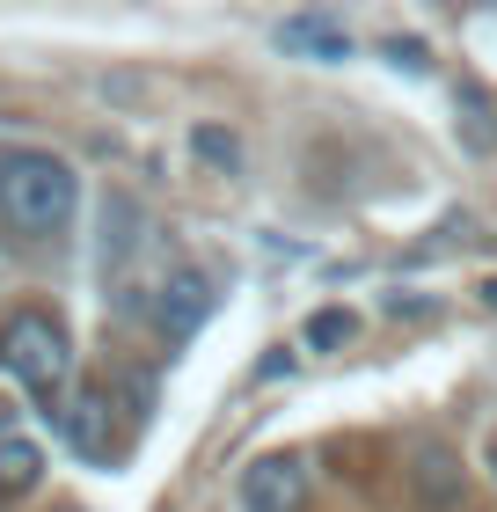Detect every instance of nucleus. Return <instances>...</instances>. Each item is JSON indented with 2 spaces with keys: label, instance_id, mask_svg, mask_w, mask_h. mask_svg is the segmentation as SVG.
I'll return each mask as SVG.
<instances>
[{
  "label": "nucleus",
  "instance_id": "nucleus-1",
  "mask_svg": "<svg viewBox=\"0 0 497 512\" xmlns=\"http://www.w3.org/2000/svg\"><path fill=\"white\" fill-rule=\"evenodd\" d=\"M74 198V169L52 147H0V220L15 235H66Z\"/></svg>",
  "mask_w": 497,
  "mask_h": 512
},
{
  "label": "nucleus",
  "instance_id": "nucleus-2",
  "mask_svg": "<svg viewBox=\"0 0 497 512\" xmlns=\"http://www.w3.org/2000/svg\"><path fill=\"white\" fill-rule=\"evenodd\" d=\"M0 366H8L37 403H59L66 374H74V337H66V322L52 308H22V315H8V330H0Z\"/></svg>",
  "mask_w": 497,
  "mask_h": 512
},
{
  "label": "nucleus",
  "instance_id": "nucleus-3",
  "mask_svg": "<svg viewBox=\"0 0 497 512\" xmlns=\"http://www.w3.org/2000/svg\"><path fill=\"white\" fill-rule=\"evenodd\" d=\"M205 315H212V278H205L198 264H183V271L161 278V293H154V330L169 337V344L198 337V322H205Z\"/></svg>",
  "mask_w": 497,
  "mask_h": 512
},
{
  "label": "nucleus",
  "instance_id": "nucleus-4",
  "mask_svg": "<svg viewBox=\"0 0 497 512\" xmlns=\"http://www.w3.org/2000/svg\"><path fill=\"white\" fill-rule=\"evenodd\" d=\"M242 505L249 512H300L307 505V469L293 454H264L242 469Z\"/></svg>",
  "mask_w": 497,
  "mask_h": 512
},
{
  "label": "nucleus",
  "instance_id": "nucleus-5",
  "mask_svg": "<svg viewBox=\"0 0 497 512\" xmlns=\"http://www.w3.org/2000/svg\"><path fill=\"white\" fill-rule=\"evenodd\" d=\"M52 425L66 432V447H74L81 461H110L117 454V432H110V395L103 388H81L74 403L52 410Z\"/></svg>",
  "mask_w": 497,
  "mask_h": 512
},
{
  "label": "nucleus",
  "instance_id": "nucleus-6",
  "mask_svg": "<svg viewBox=\"0 0 497 512\" xmlns=\"http://www.w3.org/2000/svg\"><path fill=\"white\" fill-rule=\"evenodd\" d=\"M278 44H286V52H307V59H351V37H344L329 15H293V22H278Z\"/></svg>",
  "mask_w": 497,
  "mask_h": 512
},
{
  "label": "nucleus",
  "instance_id": "nucleus-7",
  "mask_svg": "<svg viewBox=\"0 0 497 512\" xmlns=\"http://www.w3.org/2000/svg\"><path fill=\"white\" fill-rule=\"evenodd\" d=\"M37 476H44V447H37L30 432H0V498L30 491Z\"/></svg>",
  "mask_w": 497,
  "mask_h": 512
},
{
  "label": "nucleus",
  "instance_id": "nucleus-8",
  "mask_svg": "<svg viewBox=\"0 0 497 512\" xmlns=\"http://www.w3.org/2000/svg\"><path fill=\"white\" fill-rule=\"evenodd\" d=\"M139 242V213H132V198H110L103 205V271H117V256H125Z\"/></svg>",
  "mask_w": 497,
  "mask_h": 512
},
{
  "label": "nucleus",
  "instance_id": "nucleus-9",
  "mask_svg": "<svg viewBox=\"0 0 497 512\" xmlns=\"http://www.w3.org/2000/svg\"><path fill=\"white\" fill-rule=\"evenodd\" d=\"M359 337V315L351 308H322V315H307V352H337V344Z\"/></svg>",
  "mask_w": 497,
  "mask_h": 512
},
{
  "label": "nucleus",
  "instance_id": "nucleus-10",
  "mask_svg": "<svg viewBox=\"0 0 497 512\" xmlns=\"http://www.w3.org/2000/svg\"><path fill=\"white\" fill-rule=\"evenodd\" d=\"M191 147H198L205 161H220V169H234V161H242V147H234V132H212V125H205V132L191 139Z\"/></svg>",
  "mask_w": 497,
  "mask_h": 512
},
{
  "label": "nucleus",
  "instance_id": "nucleus-11",
  "mask_svg": "<svg viewBox=\"0 0 497 512\" xmlns=\"http://www.w3.org/2000/svg\"><path fill=\"white\" fill-rule=\"evenodd\" d=\"M388 59L402 66V74H424V44L417 37H388Z\"/></svg>",
  "mask_w": 497,
  "mask_h": 512
},
{
  "label": "nucleus",
  "instance_id": "nucleus-12",
  "mask_svg": "<svg viewBox=\"0 0 497 512\" xmlns=\"http://www.w3.org/2000/svg\"><path fill=\"white\" fill-rule=\"evenodd\" d=\"M483 300H490V308H497V278H490V286H483Z\"/></svg>",
  "mask_w": 497,
  "mask_h": 512
},
{
  "label": "nucleus",
  "instance_id": "nucleus-13",
  "mask_svg": "<svg viewBox=\"0 0 497 512\" xmlns=\"http://www.w3.org/2000/svg\"><path fill=\"white\" fill-rule=\"evenodd\" d=\"M490 476H497V439H490Z\"/></svg>",
  "mask_w": 497,
  "mask_h": 512
}]
</instances>
